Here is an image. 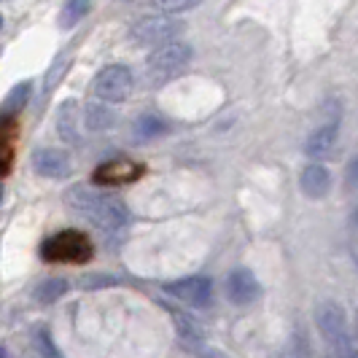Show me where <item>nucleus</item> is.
Instances as JSON below:
<instances>
[{
  "mask_svg": "<svg viewBox=\"0 0 358 358\" xmlns=\"http://www.w3.org/2000/svg\"><path fill=\"white\" fill-rule=\"evenodd\" d=\"M167 313L173 315V323H176V329H178L180 340H183V342H192V345L202 342V329H199L197 323L192 321L189 315H183L180 310H173V307H167Z\"/></svg>",
  "mask_w": 358,
  "mask_h": 358,
  "instance_id": "a211bd4d",
  "label": "nucleus"
},
{
  "mask_svg": "<svg viewBox=\"0 0 358 358\" xmlns=\"http://www.w3.org/2000/svg\"><path fill=\"white\" fill-rule=\"evenodd\" d=\"M272 358H299V356H296V350H294V345L288 342L286 348H283V350H278V353H275V356H272Z\"/></svg>",
  "mask_w": 358,
  "mask_h": 358,
  "instance_id": "393cba45",
  "label": "nucleus"
},
{
  "mask_svg": "<svg viewBox=\"0 0 358 358\" xmlns=\"http://www.w3.org/2000/svg\"><path fill=\"white\" fill-rule=\"evenodd\" d=\"M180 30H183V22L167 17V14H159V17H145L141 22H135L132 38L141 46H162V43H170Z\"/></svg>",
  "mask_w": 358,
  "mask_h": 358,
  "instance_id": "39448f33",
  "label": "nucleus"
},
{
  "mask_svg": "<svg viewBox=\"0 0 358 358\" xmlns=\"http://www.w3.org/2000/svg\"><path fill=\"white\" fill-rule=\"evenodd\" d=\"M65 202L73 213L87 218L92 227H97L100 232L113 234L122 232L129 224V210L119 197L106 194V192H94L87 186H73L65 194Z\"/></svg>",
  "mask_w": 358,
  "mask_h": 358,
  "instance_id": "f257e3e1",
  "label": "nucleus"
},
{
  "mask_svg": "<svg viewBox=\"0 0 358 358\" xmlns=\"http://www.w3.org/2000/svg\"><path fill=\"white\" fill-rule=\"evenodd\" d=\"M315 323H318V331H321L323 342L329 345V353L331 358H358V345L350 337V329H348V318H345V310L342 305L326 299L315 307Z\"/></svg>",
  "mask_w": 358,
  "mask_h": 358,
  "instance_id": "f03ea898",
  "label": "nucleus"
},
{
  "mask_svg": "<svg viewBox=\"0 0 358 358\" xmlns=\"http://www.w3.org/2000/svg\"><path fill=\"white\" fill-rule=\"evenodd\" d=\"M57 132L65 143L78 141V103L76 100H65L57 108Z\"/></svg>",
  "mask_w": 358,
  "mask_h": 358,
  "instance_id": "ddd939ff",
  "label": "nucleus"
},
{
  "mask_svg": "<svg viewBox=\"0 0 358 358\" xmlns=\"http://www.w3.org/2000/svg\"><path fill=\"white\" fill-rule=\"evenodd\" d=\"M299 186H302V192H305L310 199H321V197H326L329 189H331V173H329L323 164L313 162V164H307L305 170H302Z\"/></svg>",
  "mask_w": 358,
  "mask_h": 358,
  "instance_id": "f8f14e48",
  "label": "nucleus"
},
{
  "mask_svg": "<svg viewBox=\"0 0 358 358\" xmlns=\"http://www.w3.org/2000/svg\"><path fill=\"white\" fill-rule=\"evenodd\" d=\"M41 256L46 262H71V264H84L92 259V243L84 232L65 229V232L49 237L41 245Z\"/></svg>",
  "mask_w": 358,
  "mask_h": 358,
  "instance_id": "20e7f679",
  "label": "nucleus"
},
{
  "mask_svg": "<svg viewBox=\"0 0 358 358\" xmlns=\"http://www.w3.org/2000/svg\"><path fill=\"white\" fill-rule=\"evenodd\" d=\"M0 199H3V186H0Z\"/></svg>",
  "mask_w": 358,
  "mask_h": 358,
  "instance_id": "cd10ccee",
  "label": "nucleus"
},
{
  "mask_svg": "<svg viewBox=\"0 0 358 358\" xmlns=\"http://www.w3.org/2000/svg\"><path fill=\"white\" fill-rule=\"evenodd\" d=\"M143 176V164L132 159H110L106 164H100L94 170V183H103V186H122V183H132Z\"/></svg>",
  "mask_w": 358,
  "mask_h": 358,
  "instance_id": "1a4fd4ad",
  "label": "nucleus"
},
{
  "mask_svg": "<svg viewBox=\"0 0 358 358\" xmlns=\"http://www.w3.org/2000/svg\"><path fill=\"white\" fill-rule=\"evenodd\" d=\"M356 326H358V313H356Z\"/></svg>",
  "mask_w": 358,
  "mask_h": 358,
  "instance_id": "c756f323",
  "label": "nucleus"
},
{
  "mask_svg": "<svg viewBox=\"0 0 358 358\" xmlns=\"http://www.w3.org/2000/svg\"><path fill=\"white\" fill-rule=\"evenodd\" d=\"M84 122H87V127H90L92 132H97V129H108V127H113L116 116H113V110H110L106 103L94 100V103L87 106V116H84Z\"/></svg>",
  "mask_w": 358,
  "mask_h": 358,
  "instance_id": "f3484780",
  "label": "nucleus"
},
{
  "mask_svg": "<svg viewBox=\"0 0 358 358\" xmlns=\"http://www.w3.org/2000/svg\"><path fill=\"white\" fill-rule=\"evenodd\" d=\"M356 256H358V245H356Z\"/></svg>",
  "mask_w": 358,
  "mask_h": 358,
  "instance_id": "2f4dec72",
  "label": "nucleus"
},
{
  "mask_svg": "<svg viewBox=\"0 0 358 358\" xmlns=\"http://www.w3.org/2000/svg\"><path fill=\"white\" fill-rule=\"evenodd\" d=\"M65 294H68V280L65 278H49L43 283H38L36 291H33L36 302H41V305H52L57 299H62Z\"/></svg>",
  "mask_w": 358,
  "mask_h": 358,
  "instance_id": "2eb2a0df",
  "label": "nucleus"
},
{
  "mask_svg": "<svg viewBox=\"0 0 358 358\" xmlns=\"http://www.w3.org/2000/svg\"><path fill=\"white\" fill-rule=\"evenodd\" d=\"M356 267H358V256H356Z\"/></svg>",
  "mask_w": 358,
  "mask_h": 358,
  "instance_id": "7c9ffc66",
  "label": "nucleus"
},
{
  "mask_svg": "<svg viewBox=\"0 0 358 358\" xmlns=\"http://www.w3.org/2000/svg\"><path fill=\"white\" fill-rule=\"evenodd\" d=\"M337 138H340V119H331V122L321 124L310 138H307V143H305L307 157H310V159H323V157H329V154L334 151V145H337Z\"/></svg>",
  "mask_w": 358,
  "mask_h": 358,
  "instance_id": "9b49d317",
  "label": "nucleus"
},
{
  "mask_svg": "<svg viewBox=\"0 0 358 358\" xmlns=\"http://www.w3.org/2000/svg\"><path fill=\"white\" fill-rule=\"evenodd\" d=\"M189 62H192V49L186 43H176V41L162 43L148 54V62H145L148 81L157 87H164V84L176 81L180 73L189 68Z\"/></svg>",
  "mask_w": 358,
  "mask_h": 358,
  "instance_id": "7ed1b4c3",
  "label": "nucleus"
},
{
  "mask_svg": "<svg viewBox=\"0 0 358 358\" xmlns=\"http://www.w3.org/2000/svg\"><path fill=\"white\" fill-rule=\"evenodd\" d=\"M164 132V122H162L159 116H151V113H145L141 116L135 127H132V135H135V141L141 143V141H151V138H157Z\"/></svg>",
  "mask_w": 358,
  "mask_h": 358,
  "instance_id": "6ab92c4d",
  "label": "nucleus"
},
{
  "mask_svg": "<svg viewBox=\"0 0 358 358\" xmlns=\"http://www.w3.org/2000/svg\"><path fill=\"white\" fill-rule=\"evenodd\" d=\"M164 294H170L173 299H178L183 305L205 307L213 299V280L205 275H192V278H180L173 283H164Z\"/></svg>",
  "mask_w": 358,
  "mask_h": 358,
  "instance_id": "0eeeda50",
  "label": "nucleus"
},
{
  "mask_svg": "<svg viewBox=\"0 0 358 358\" xmlns=\"http://www.w3.org/2000/svg\"><path fill=\"white\" fill-rule=\"evenodd\" d=\"M0 27H3V17H0Z\"/></svg>",
  "mask_w": 358,
  "mask_h": 358,
  "instance_id": "c85d7f7f",
  "label": "nucleus"
},
{
  "mask_svg": "<svg viewBox=\"0 0 358 358\" xmlns=\"http://www.w3.org/2000/svg\"><path fill=\"white\" fill-rule=\"evenodd\" d=\"M202 0H154V8H159L162 14H180V11H192L197 8Z\"/></svg>",
  "mask_w": 358,
  "mask_h": 358,
  "instance_id": "aec40b11",
  "label": "nucleus"
},
{
  "mask_svg": "<svg viewBox=\"0 0 358 358\" xmlns=\"http://www.w3.org/2000/svg\"><path fill=\"white\" fill-rule=\"evenodd\" d=\"M132 92V73L127 65H108L94 78V94L100 103H122Z\"/></svg>",
  "mask_w": 358,
  "mask_h": 358,
  "instance_id": "423d86ee",
  "label": "nucleus"
},
{
  "mask_svg": "<svg viewBox=\"0 0 358 358\" xmlns=\"http://www.w3.org/2000/svg\"><path fill=\"white\" fill-rule=\"evenodd\" d=\"M119 278H110V275H87L81 278V288H106V286H116Z\"/></svg>",
  "mask_w": 358,
  "mask_h": 358,
  "instance_id": "4be33fe9",
  "label": "nucleus"
},
{
  "mask_svg": "<svg viewBox=\"0 0 358 358\" xmlns=\"http://www.w3.org/2000/svg\"><path fill=\"white\" fill-rule=\"evenodd\" d=\"M227 296H229L232 305L240 307L253 305L262 296V286H259V280H256V275H253L251 269L237 267L229 272V278H227Z\"/></svg>",
  "mask_w": 358,
  "mask_h": 358,
  "instance_id": "6e6552de",
  "label": "nucleus"
},
{
  "mask_svg": "<svg viewBox=\"0 0 358 358\" xmlns=\"http://www.w3.org/2000/svg\"><path fill=\"white\" fill-rule=\"evenodd\" d=\"M0 358H8V353H6V348H0Z\"/></svg>",
  "mask_w": 358,
  "mask_h": 358,
  "instance_id": "bb28decb",
  "label": "nucleus"
},
{
  "mask_svg": "<svg viewBox=\"0 0 358 358\" xmlns=\"http://www.w3.org/2000/svg\"><path fill=\"white\" fill-rule=\"evenodd\" d=\"M90 11H92V0H68V3L62 6V11H59V27H62V30H71V27H76Z\"/></svg>",
  "mask_w": 358,
  "mask_h": 358,
  "instance_id": "dca6fc26",
  "label": "nucleus"
},
{
  "mask_svg": "<svg viewBox=\"0 0 358 358\" xmlns=\"http://www.w3.org/2000/svg\"><path fill=\"white\" fill-rule=\"evenodd\" d=\"M30 92H33V84H30V81H22V84H17L14 90L6 94V100L0 103V119H11V116H17L19 110L27 106Z\"/></svg>",
  "mask_w": 358,
  "mask_h": 358,
  "instance_id": "4468645a",
  "label": "nucleus"
},
{
  "mask_svg": "<svg viewBox=\"0 0 358 358\" xmlns=\"http://www.w3.org/2000/svg\"><path fill=\"white\" fill-rule=\"evenodd\" d=\"M8 170H11V148L0 143V176H6Z\"/></svg>",
  "mask_w": 358,
  "mask_h": 358,
  "instance_id": "b1692460",
  "label": "nucleus"
},
{
  "mask_svg": "<svg viewBox=\"0 0 358 358\" xmlns=\"http://www.w3.org/2000/svg\"><path fill=\"white\" fill-rule=\"evenodd\" d=\"M68 65H71V52H65L57 62L52 65V71H49V76H46V84H43V90L52 92L59 81H62V76H65V71H68Z\"/></svg>",
  "mask_w": 358,
  "mask_h": 358,
  "instance_id": "412c9836",
  "label": "nucleus"
},
{
  "mask_svg": "<svg viewBox=\"0 0 358 358\" xmlns=\"http://www.w3.org/2000/svg\"><path fill=\"white\" fill-rule=\"evenodd\" d=\"M202 358H224V356H218L213 350H202Z\"/></svg>",
  "mask_w": 358,
  "mask_h": 358,
  "instance_id": "a878e982",
  "label": "nucleus"
},
{
  "mask_svg": "<svg viewBox=\"0 0 358 358\" xmlns=\"http://www.w3.org/2000/svg\"><path fill=\"white\" fill-rule=\"evenodd\" d=\"M33 170L43 178H65L71 173V157L59 148H41L33 154Z\"/></svg>",
  "mask_w": 358,
  "mask_h": 358,
  "instance_id": "9d476101",
  "label": "nucleus"
},
{
  "mask_svg": "<svg viewBox=\"0 0 358 358\" xmlns=\"http://www.w3.org/2000/svg\"><path fill=\"white\" fill-rule=\"evenodd\" d=\"M345 180H348V189H358V157H353L350 164H348Z\"/></svg>",
  "mask_w": 358,
  "mask_h": 358,
  "instance_id": "5701e85b",
  "label": "nucleus"
}]
</instances>
